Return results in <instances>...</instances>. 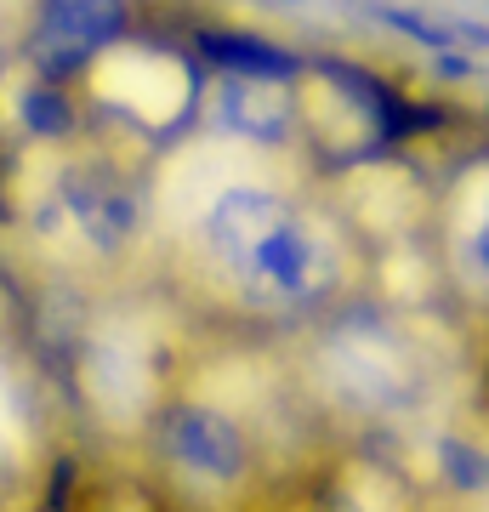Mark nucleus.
Returning <instances> with one entry per match:
<instances>
[{
	"label": "nucleus",
	"instance_id": "f257e3e1",
	"mask_svg": "<svg viewBox=\"0 0 489 512\" xmlns=\"http://www.w3.org/2000/svg\"><path fill=\"white\" fill-rule=\"evenodd\" d=\"M194 279L245 325H290L336 308L347 234L330 211L273 183H222L188 222Z\"/></svg>",
	"mask_w": 489,
	"mask_h": 512
},
{
	"label": "nucleus",
	"instance_id": "f03ea898",
	"mask_svg": "<svg viewBox=\"0 0 489 512\" xmlns=\"http://www.w3.org/2000/svg\"><path fill=\"white\" fill-rule=\"evenodd\" d=\"M148 450L160 467L165 490L194 512H239L256 495L262 478V444L256 427L239 421L228 404L194 399H160V410L148 416Z\"/></svg>",
	"mask_w": 489,
	"mask_h": 512
},
{
	"label": "nucleus",
	"instance_id": "7ed1b4c3",
	"mask_svg": "<svg viewBox=\"0 0 489 512\" xmlns=\"http://www.w3.org/2000/svg\"><path fill=\"white\" fill-rule=\"evenodd\" d=\"M308 387L325 416L347 421H387L416 410L427 393V359L421 348L387 319L330 313L313 330Z\"/></svg>",
	"mask_w": 489,
	"mask_h": 512
},
{
	"label": "nucleus",
	"instance_id": "20e7f679",
	"mask_svg": "<svg viewBox=\"0 0 489 512\" xmlns=\"http://www.w3.org/2000/svg\"><path fill=\"white\" fill-rule=\"evenodd\" d=\"M80 86L120 126L143 131L148 143H171L200 120L205 63L182 46H154V40L120 35L86 63Z\"/></svg>",
	"mask_w": 489,
	"mask_h": 512
},
{
	"label": "nucleus",
	"instance_id": "39448f33",
	"mask_svg": "<svg viewBox=\"0 0 489 512\" xmlns=\"http://www.w3.org/2000/svg\"><path fill=\"white\" fill-rule=\"evenodd\" d=\"M74 382L86 393L91 416L114 421V427H137V433L148 427V416L165 399L154 342L126 325H109V319L97 330H86V342L74 353Z\"/></svg>",
	"mask_w": 489,
	"mask_h": 512
},
{
	"label": "nucleus",
	"instance_id": "423d86ee",
	"mask_svg": "<svg viewBox=\"0 0 489 512\" xmlns=\"http://www.w3.org/2000/svg\"><path fill=\"white\" fill-rule=\"evenodd\" d=\"M57 217L69 222L74 234L86 239L97 256H120L137 245L143 234V200H137V183L120 177L109 160H69L52 177Z\"/></svg>",
	"mask_w": 489,
	"mask_h": 512
},
{
	"label": "nucleus",
	"instance_id": "0eeeda50",
	"mask_svg": "<svg viewBox=\"0 0 489 512\" xmlns=\"http://www.w3.org/2000/svg\"><path fill=\"white\" fill-rule=\"evenodd\" d=\"M211 114L234 143L251 148H285L296 143V92L290 80H256V74H217Z\"/></svg>",
	"mask_w": 489,
	"mask_h": 512
},
{
	"label": "nucleus",
	"instance_id": "6e6552de",
	"mask_svg": "<svg viewBox=\"0 0 489 512\" xmlns=\"http://www.w3.org/2000/svg\"><path fill=\"white\" fill-rule=\"evenodd\" d=\"M308 512H433L427 490L399 461H330L308 495Z\"/></svg>",
	"mask_w": 489,
	"mask_h": 512
},
{
	"label": "nucleus",
	"instance_id": "1a4fd4ad",
	"mask_svg": "<svg viewBox=\"0 0 489 512\" xmlns=\"http://www.w3.org/2000/svg\"><path fill=\"white\" fill-rule=\"evenodd\" d=\"M188 52L217 74H256V80H296L302 63H308L302 52H290L285 40L251 35V29H211V23L188 35Z\"/></svg>",
	"mask_w": 489,
	"mask_h": 512
},
{
	"label": "nucleus",
	"instance_id": "9d476101",
	"mask_svg": "<svg viewBox=\"0 0 489 512\" xmlns=\"http://www.w3.org/2000/svg\"><path fill=\"white\" fill-rule=\"evenodd\" d=\"M40 29H57V35L80 40L91 52H103L109 40L131 35V6L126 0H35Z\"/></svg>",
	"mask_w": 489,
	"mask_h": 512
},
{
	"label": "nucleus",
	"instance_id": "9b49d317",
	"mask_svg": "<svg viewBox=\"0 0 489 512\" xmlns=\"http://www.w3.org/2000/svg\"><path fill=\"white\" fill-rule=\"evenodd\" d=\"M12 103H18V131L29 143H69V137H80V97H74V86L29 74Z\"/></svg>",
	"mask_w": 489,
	"mask_h": 512
},
{
	"label": "nucleus",
	"instance_id": "f8f14e48",
	"mask_svg": "<svg viewBox=\"0 0 489 512\" xmlns=\"http://www.w3.org/2000/svg\"><path fill=\"white\" fill-rule=\"evenodd\" d=\"M381 23L387 29H399L404 40H416L421 52H450V46H461V40L450 35V23H433V18H421V12H410V6H376Z\"/></svg>",
	"mask_w": 489,
	"mask_h": 512
},
{
	"label": "nucleus",
	"instance_id": "ddd939ff",
	"mask_svg": "<svg viewBox=\"0 0 489 512\" xmlns=\"http://www.w3.org/2000/svg\"><path fill=\"white\" fill-rule=\"evenodd\" d=\"M12 183H18V154H12V143H6V137H0V228H12V222H18Z\"/></svg>",
	"mask_w": 489,
	"mask_h": 512
},
{
	"label": "nucleus",
	"instance_id": "4468645a",
	"mask_svg": "<svg viewBox=\"0 0 489 512\" xmlns=\"http://www.w3.org/2000/svg\"><path fill=\"white\" fill-rule=\"evenodd\" d=\"M472 262H478V274L489 279V194L478 205V217H472Z\"/></svg>",
	"mask_w": 489,
	"mask_h": 512
},
{
	"label": "nucleus",
	"instance_id": "2eb2a0df",
	"mask_svg": "<svg viewBox=\"0 0 489 512\" xmlns=\"http://www.w3.org/2000/svg\"><path fill=\"white\" fill-rule=\"evenodd\" d=\"M433 69L444 74V80H478V63H472V57H461L450 46V52H433Z\"/></svg>",
	"mask_w": 489,
	"mask_h": 512
},
{
	"label": "nucleus",
	"instance_id": "dca6fc26",
	"mask_svg": "<svg viewBox=\"0 0 489 512\" xmlns=\"http://www.w3.org/2000/svg\"><path fill=\"white\" fill-rule=\"evenodd\" d=\"M455 40H472V46H489V23H472V18H455L450 23Z\"/></svg>",
	"mask_w": 489,
	"mask_h": 512
}]
</instances>
